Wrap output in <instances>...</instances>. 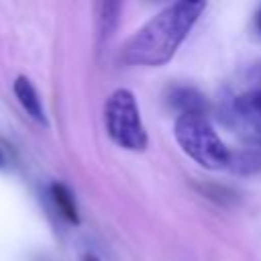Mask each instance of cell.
Masks as SVG:
<instances>
[{"label":"cell","instance_id":"cell-12","mask_svg":"<svg viewBox=\"0 0 261 261\" xmlns=\"http://www.w3.org/2000/svg\"><path fill=\"white\" fill-rule=\"evenodd\" d=\"M4 167V155H2V151H0V169Z\"/></svg>","mask_w":261,"mask_h":261},{"label":"cell","instance_id":"cell-11","mask_svg":"<svg viewBox=\"0 0 261 261\" xmlns=\"http://www.w3.org/2000/svg\"><path fill=\"white\" fill-rule=\"evenodd\" d=\"M84 261H100V259H98L96 255H86V257H84Z\"/></svg>","mask_w":261,"mask_h":261},{"label":"cell","instance_id":"cell-10","mask_svg":"<svg viewBox=\"0 0 261 261\" xmlns=\"http://www.w3.org/2000/svg\"><path fill=\"white\" fill-rule=\"evenodd\" d=\"M255 24H257V31L261 33V8H259L257 14H255Z\"/></svg>","mask_w":261,"mask_h":261},{"label":"cell","instance_id":"cell-5","mask_svg":"<svg viewBox=\"0 0 261 261\" xmlns=\"http://www.w3.org/2000/svg\"><path fill=\"white\" fill-rule=\"evenodd\" d=\"M120 2H100L96 6V41L98 47H104L118 24V16H120Z\"/></svg>","mask_w":261,"mask_h":261},{"label":"cell","instance_id":"cell-3","mask_svg":"<svg viewBox=\"0 0 261 261\" xmlns=\"http://www.w3.org/2000/svg\"><path fill=\"white\" fill-rule=\"evenodd\" d=\"M104 126L112 143L126 151H143L147 147V130L141 120L137 98L130 90H114L104 104Z\"/></svg>","mask_w":261,"mask_h":261},{"label":"cell","instance_id":"cell-6","mask_svg":"<svg viewBox=\"0 0 261 261\" xmlns=\"http://www.w3.org/2000/svg\"><path fill=\"white\" fill-rule=\"evenodd\" d=\"M169 104L181 114H204L206 112V98L190 86H179L173 88L169 94Z\"/></svg>","mask_w":261,"mask_h":261},{"label":"cell","instance_id":"cell-4","mask_svg":"<svg viewBox=\"0 0 261 261\" xmlns=\"http://www.w3.org/2000/svg\"><path fill=\"white\" fill-rule=\"evenodd\" d=\"M14 96L20 104V108L39 124L47 126V114H45V108H43V102H41V96L37 92V88L33 86V82L27 77V75H18L14 80Z\"/></svg>","mask_w":261,"mask_h":261},{"label":"cell","instance_id":"cell-7","mask_svg":"<svg viewBox=\"0 0 261 261\" xmlns=\"http://www.w3.org/2000/svg\"><path fill=\"white\" fill-rule=\"evenodd\" d=\"M232 173L239 175H253L261 171V147H245L239 151H232L228 155V165Z\"/></svg>","mask_w":261,"mask_h":261},{"label":"cell","instance_id":"cell-2","mask_svg":"<svg viewBox=\"0 0 261 261\" xmlns=\"http://www.w3.org/2000/svg\"><path fill=\"white\" fill-rule=\"evenodd\" d=\"M173 135L181 151L206 169H220L228 165L230 151L216 135L214 126L204 114H181L175 118Z\"/></svg>","mask_w":261,"mask_h":261},{"label":"cell","instance_id":"cell-1","mask_svg":"<svg viewBox=\"0 0 261 261\" xmlns=\"http://www.w3.org/2000/svg\"><path fill=\"white\" fill-rule=\"evenodd\" d=\"M206 2H173L145 22L122 47V61L128 65L157 67L167 63L204 12Z\"/></svg>","mask_w":261,"mask_h":261},{"label":"cell","instance_id":"cell-9","mask_svg":"<svg viewBox=\"0 0 261 261\" xmlns=\"http://www.w3.org/2000/svg\"><path fill=\"white\" fill-rule=\"evenodd\" d=\"M245 98V102L249 104V108L261 118V90L259 92H253V94H249V96H243Z\"/></svg>","mask_w":261,"mask_h":261},{"label":"cell","instance_id":"cell-8","mask_svg":"<svg viewBox=\"0 0 261 261\" xmlns=\"http://www.w3.org/2000/svg\"><path fill=\"white\" fill-rule=\"evenodd\" d=\"M49 196L55 204V208L59 210V214L71 222V224H80V210H77V204H75V198L71 194V190L61 184V181H53L49 186Z\"/></svg>","mask_w":261,"mask_h":261}]
</instances>
